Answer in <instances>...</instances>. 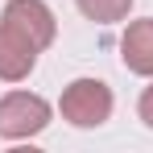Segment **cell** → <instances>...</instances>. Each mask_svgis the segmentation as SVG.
<instances>
[{
  "label": "cell",
  "mask_w": 153,
  "mask_h": 153,
  "mask_svg": "<svg viewBox=\"0 0 153 153\" xmlns=\"http://www.w3.org/2000/svg\"><path fill=\"white\" fill-rule=\"evenodd\" d=\"M33 62H37V50L29 46L17 29H8L0 21V79L4 83H21V79H29Z\"/></svg>",
  "instance_id": "obj_5"
},
{
  "label": "cell",
  "mask_w": 153,
  "mask_h": 153,
  "mask_svg": "<svg viewBox=\"0 0 153 153\" xmlns=\"http://www.w3.org/2000/svg\"><path fill=\"white\" fill-rule=\"evenodd\" d=\"M62 120H71L75 128H100L112 116V87L100 79H75L66 91H62Z\"/></svg>",
  "instance_id": "obj_1"
},
{
  "label": "cell",
  "mask_w": 153,
  "mask_h": 153,
  "mask_svg": "<svg viewBox=\"0 0 153 153\" xmlns=\"http://www.w3.org/2000/svg\"><path fill=\"white\" fill-rule=\"evenodd\" d=\"M137 112H141V120L153 128V87H145V91H141V103H137Z\"/></svg>",
  "instance_id": "obj_7"
},
{
  "label": "cell",
  "mask_w": 153,
  "mask_h": 153,
  "mask_svg": "<svg viewBox=\"0 0 153 153\" xmlns=\"http://www.w3.org/2000/svg\"><path fill=\"white\" fill-rule=\"evenodd\" d=\"M79 13L87 17V21H100V25H116V21H124L128 8H132V0H75Z\"/></svg>",
  "instance_id": "obj_6"
},
{
  "label": "cell",
  "mask_w": 153,
  "mask_h": 153,
  "mask_svg": "<svg viewBox=\"0 0 153 153\" xmlns=\"http://www.w3.org/2000/svg\"><path fill=\"white\" fill-rule=\"evenodd\" d=\"M120 62H124L132 75L153 79V17L145 21H132L120 37Z\"/></svg>",
  "instance_id": "obj_4"
},
{
  "label": "cell",
  "mask_w": 153,
  "mask_h": 153,
  "mask_svg": "<svg viewBox=\"0 0 153 153\" xmlns=\"http://www.w3.org/2000/svg\"><path fill=\"white\" fill-rule=\"evenodd\" d=\"M0 21H4L8 29H17L37 54L46 50V46L54 42V33H58V21H54V13H50L46 0H8Z\"/></svg>",
  "instance_id": "obj_3"
},
{
  "label": "cell",
  "mask_w": 153,
  "mask_h": 153,
  "mask_svg": "<svg viewBox=\"0 0 153 153\" xmlns=\"http://www.w3.org/2000/svg\"><path fill=\"white\" fill-rule=\"evenodd\" d=\"M46 124H50V103L42 100V95L8 91V95L0 100V137H4V141L37 137Z\"/></svg>",
  "instance_id": "obj_2"
}]
</instances>
